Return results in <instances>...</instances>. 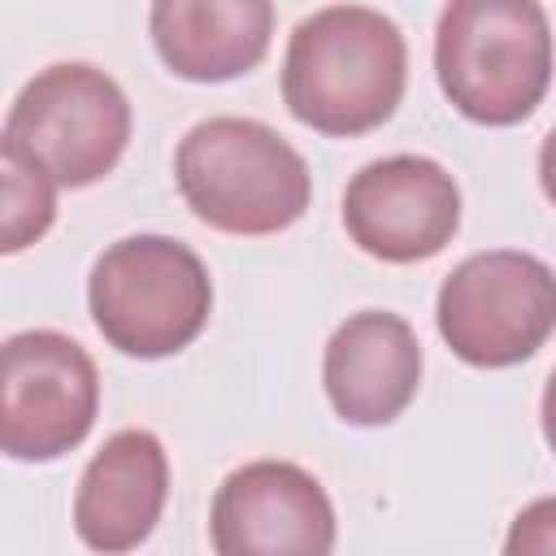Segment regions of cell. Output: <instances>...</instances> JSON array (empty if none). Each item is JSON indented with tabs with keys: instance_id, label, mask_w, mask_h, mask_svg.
I'll return each mask as SVG.
<instances>
[{
	"instance_id": "cell-1",
	"label": "cell",
	"mask_w": 556,
	"mask_h": 556,
	"mask_svg": "<svg viewBox=\"0 0 556 556\" xmlns=\"http://www.w3.org/2000/svg\"><path fill=\"white\" fill-rule=\"evenodd\" d=\"M404 83V35L369 4H326L287 39L282 100L295 122L321 135H365L382 126L395 113Z\"/></svg>"
},
{
	"instance_id": "cell-2",
	"label": "cell",
	"mask_w": 556,
	"mask_h": 556,
	"mask_svg": "<svg viewBox=\"0 0 556 556\" xmlns=\"http://www.w3.org/2000/svg\"><path fill=\"white\" fill-rule=\"evenodd\" d=\"M174 178L187 208L222 235H278L313 200L304 156L256 117L195 122L174 152Z\"/></svg>"
},
{
	"instance_id": "cell-3",
	"label": "cell",
	"mask_w": 556,
	"mask_h": 556,
	"mask_svg": "<svg viewBox=\"0 0 556 556\" xmlns=\"http://www.w3.org/2000/svg\"><path fill=\"white\" fill-rule=\"evenodd\" d=\"M439 87L456 113L513 126L552 83V26L534 0H452L434 30Z\"/></svg>"
},
{
	"instance_id": "cell-4",
	"label": "cell",
	"mask_w": 556,
	"mask_h": 556,
	"mask_svg": "<svg viewBox=\"0 0 556 556\" xmlns=\"http://www.w3.org/2000/svg\"><path fill=\"white\" fill-rule=\"evenodd\" d=\"M87 304L109 348L156 361L182 352L204 330L213 282L187 243L169 235H130L96 256Z\"/></svg>"
},
{
	"instance_id": "cell-5",
	"label": "cell",
	"mask_w": 556,
	"mask_h": 556,
	"mask_svg": "<svg viewBox=\"0 0 556 556\" xmlns=\"http://www.w3.org/2000/svg\"><path fill=\"white\" fill-rule=\"evenodd\" d=\"M434 321L465 365H521L556 330V269L517 248L473 252L443 278Z\"/></svg>"
},
{
	"instance_id": "cell-6",
	"label": "cell",
	"mask_w": 556,
	"mask_h": 556,
	"mask_svg": "<svg viewBox=\"0 0 556 556\" xmlns=\"http://www.w3.org/2000/svg\"><path fill=\"white\" fill-rule=\"evenodd\" d=\"M0 139L43 165L56 187H91L130 143V100L104 70L61 61L17 91Z\"/></svg>"
},
{
	"instance_id": "cell-7",
	"label": "cell",
	"mask_w": 556,
	"mask_h": 556,
	"mask_svg": "<svg viewBox=\"0 0 556 556\" xmlns=\"http://www.w3.org/2000/svg\"><path fill=\"white\" fill-rule=\"evenodd\" d=\"M100 408V374L61 330H22L0 348V447L13 460H56L78 447Z\"/></svg>"
},
{
	"instance_id": "cell-8",
	"label": "cell",
	"mask_w": 556,
	"mask_h": 556,
	"mask_svg": "<svg viewBox=\"0 0 556 556\" xmlns=\"http://www.w3.org/2000/svg\"><path fill=\"white\" fill-rule=\"evenodd\" d=\"M343 226L361 252L413 265L452 243L460 226V187L430 156H382L352 174L343 191Z\"/></svg>"
},
{
	"instance_id": "cell-9",
	"label": "cell",
	"mask_w": 556,
	"mask_h": 556,
	"mask_svg": "<svg viewBox=\"0 0 556 556\" xmlns=\"http://www.w3.org/2000/svg\"><path fill=\"white\" fill-rule=\"evenodd\" d=\"M208 534L217 556H330L334 504L308 469L252 460L217 486Z\"/></svg>"
},
{
	"instance_id": "cell-10",
	"label": "cell",
	"mask_w": 556,
	"mask_h": 556,
	"mask_svg": "<svg viewBox=\"0 0 556 556\" xmlns=\"http://www.w3.org/2000/svg\"><path fill=\"white\" fill-rule=\"evenodd\" d=\"M321 382L334 413L352 426L395 421L421 382V343L400 313H352L326 343Z\"/></svg>"
},
{
	"instance_id": "cell-11",
	"label": "cell",
	"mask_w": 556,
	"mask_h": 556,
	"mask_svg": "<svg viewBox=\"0 0 556 556\" xmlns=\"http://www.w3.org/2000/svg\"><path fill=\"white\" fill-rule=\"evenodd\" d=\"M169 460L152 430H117L87 460L74 491V530L100 556L135 552L161 521Z\"/></svg>"
},
{
	"instance_id": "cell-12",
	"label": "cell",
	"mask_w": 556,
	"mask_h": 556,
	"mask_svg": "<svg viewBox=\"0 0 556 556\" xmlns=\"http://www.w3.org/2000/svg\"><path fill=\"white\" fill-rule=\"evenodd\" d=\"M161 61L191 83H226L269 52V0H156L148 13Z\"/></svg>"
},
{
	"instance_id": "cell-13",
	"label": "cell",
	"mask_w": 556,
	"mask_h": 556,
	"mask_svg": "<svg viewBox=\"0 0 556 556\" xmlns=\"http://www.w3.org/2000/svg\"><path fill=\"white\" fill-rule=\"evenodd\" d=\"M0 169H4V226L0 252H22L26 243L43 239L56 217V182L43 165H35L17 143L0 139Z\"/></svg>"
},
{
	"instance_id": "cell-14",
	"label": "cell",
	"mask_w": 556,
	"mask_h": 556,
	"mask_svg": "<svg viewBox=\"0 0 556 556\" xmlns=\"http://www.w3.org/2000/svg\"><path fill=\"white\" fill-rule=\"evenodd\" d=\"M504 556H556V495L530 500L513 517Z\"/></svg>"
},
{
	"instance_id": "cell-15",
	"label": "cell",
	"mask_w": 556,
	"mask_h": 556,
	"mask_svg": "<svg viewBox=\"0 0 556 556\" xmlns=\"http://www.w3.org/2000/svg\"><path fill=\"white\" fill-rule=\"evenodd\" d=\"M539 182H543L547 200L556 204V126L543 135V148H539Z\"/></svg>"
},
{
	"instance_id": "cell-16",
	"label": "cell",
	"mask_w": 556,
	"mask_h": 556,
	"mask_svg": "<svg viewBox=\"0 0 556 556\" xmlns=\"http://www.w3.org/2000/svg\"><path fill=\"white\" fill-rule=\"evenodd\" d=\"M543 439L556 452V369H552V378L543 387Z\"/></svg>"
}]
</instances>
